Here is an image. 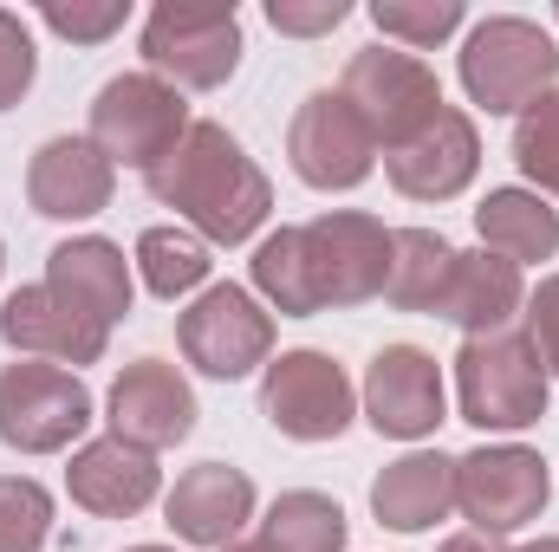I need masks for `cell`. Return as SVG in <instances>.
Returning <instances> with one entry per match:
<instances>
[{"instance_id":"cell-37","label":"cell","mask_w":559,"mask_h":552,"mask_svg":"<svg viewBox=\"0 0 559 552\" xmlns=\"http://www.w3.org/2000/svg\"><path fill=\"white\" fill-rule=\"evenodd\" d=\"M228 552H267V547H261V540H235Z\"/></svg>"},{"instance_id":"cell-27","label":"cell","mask_w":559,"mask_h":552,"mask_svg":"<svg viewBox=\"0 0 559 552\" xmlns=\"http://www.w3.org/2000/svg\"><path fill=\"white\" fill-rule=\"evenodd\" d=\"M345 540H352L345 507L319 488H286L261 514V547L267 552H345Z\"/></svg>"},{"instance_id":"cell-26","label":"cell","mask_w":559,"mask_h":552,"mask_svg":"<svg viewBox=\"0 0 559 552\" xmlns=\"http://www.w3.org/2000/svg\"><path fill=\"white\" fill-rule=\"evenodd\" d=\"M455 274V248L436 228H391V279H384V305L397 312H442V292Z\"/></svg>"},{"instance_id":"cell-2","label":"cell","mask_w":559,"mask_h":552,"mask_svg":"<svg viewBox=\"0 0 559 552\" xmlns=\"http://www.w3.org/2000/svg\"><path fill=\"white\" fill-rule=\"evenodd\" d=\"M455 79L468 92L475 111L488 118H521L534 98H547L559 85V39L554 26L527 20V13H488L462 33L455 52Z\"/></svg>"},{"instance_id":"cell-21","label":"cell","mask_w":559,"mask_h":552,"mask_svg":"<svg viewBox=\"0 0 559 552\" xmlns=\"http://www.w3.org/2000/svg\"><path fill=\"white\" fill-rule=\"evenodd\" d=\"M449 514H455V455L442 448H404L371 481V520L384 533L417 540V533H436Z\"/></svg>"},{"instance_id":"cell-24","label":"cell","mask_w":559,"mask_h":552,"mask_svg":"<svg viewBox=\"0 0 559 552\" xmlns=\"http://www.w3.org/2000/svg\"><path fill=\"white\" fill-rule=\"evenodd\" d=\"M131 267H138V286L163 305H189L202 286H215V248L202 235H189L182 221H156L143 228L138 248H131Z\"/></svg>"},{"instance_id":"cell-11","label":"cell","mask_w":559,"mask_h":552,"mask_svg":"<svg viewBox=\"0 0 559 552\" xmlns=\"http://www.w3.org/2000/svg\"><path fill=\"white\" fill-rule=\"evenodd\" d=\"M261 416L286 442H338L358 422V384L345 377L338 358L299 345L261 371Z\"/></svg>"},{"instance_id":"cell-30","label":"cell","mask_w":559,"mask_h":552,"mask_svg":"<svg viewBox=\"0 0 559 552\" xmlns=\"http://www.w3.org/2000/svg\"><path fill=\"white\" fill-rule=\"evenodd\" d=\"M514 169L534 195H547L559 208V85L514 118Z\"/></svg>"},{"instance_id":"cell-8","label":"cell","mask_w":559,"mask_h":552,"mask_svg":"<svg viewBox=\"0 0 559 552\" xmlns=\"http://www.w3.org/2000/svg\"><path fill=\"white\" fill-rule=\"evenodd\" d=\"M92 391L66 364L13 358L0 364V442L13 455H72L92 435Z\"/></svg>"},{"instance_id":"cell-40","label":"cell","mask_w":559,"mask_h":552,"mask_svg":"<svg viewBox=\"0 0 559 552\" xmlns=\"http://www.w3.org/2000/svg\"><path fill=\"white\" fill-rule=\"evenodd\" d=\"M554 26H559V7H554Z\"/></svg>"},{"instance_id":"cell-31","label":"cell","mask_w":559,"mask_h":552,"mask_svg":"<svg viewBox=\"0 0 559 552\" xmlns=\"http://www.w3.org/2000/svg\"><path fill=\"white\" fill-rule=\"evenodd\" d=\"M39 26L46 33H59V39H72V46H105L111 33H124L131 26V0H46L39 7Z\"/></svg>"},{"instance_id":"cell-1","label":"cell","mask_w":559,"mask_h":552,"mask_svg":"<svg viewBox=\"0 0 559 552\" xmlns=\"http://www.w3.org/2000/svg\"><path fill=\"white\" fill-rule=\"evenodd\" d=\"M143 189L163 208H176V221L189 235H202L209 248H248V241H261V228L274 215L267 169L241 149V137L228 124H215V118H195L189 137L143 176Z\"/></svg>"},{"instance_id":"cell-39","label":"cell","mask_w":559,"mask_h":552,"mask_svg":"<svg viewBox=\"0 0 559 552\" xmlns=\"http://www.w3.org/2000/svg\"><path fill=\"white\" fill-rule=\"evenodd\" d=\"M0 274H7V241H0Z\"/></svg>"},{"instance_id":"cell-16","label":"cell","mask_w":559,"mask_h":552,"mask_svg":"<svg viewBox=\"0 0 559 552\" xmlns=\"http://www.w3.org/2000/svg\"><path fill=\"white\" fill-rule=\"evenodd\" d=\"M195 416H202L195 410V391H189V377H182L169 358H138V364H124L118 384L105 391V422H111V435L138 442L150 455L189 442V435H195Z\"/></svg>"},{"instance_id":"cell-38","label":"cell","mask_w":559,"mask_h":552,"mask_svg":"<svg viewBox=\"0 0 559 552\" xmlns=\"http://www.w3.org/2000/svg\"><path fill=\"white\" fill-rule=\"evenodd\" d=\"M124 552H182V547H124Z\"/></svg>"},{"instance_id":"cell-19","label":"cell","mask_w":559,"mask_h":552,"mask_svg":"<svg viewBox=\"0 0 559 552\" xmlns=\"http://www.w3.org/2000/svg\"><path fill=\"white\" fill-rule=\"evenodd\" d=\"M384 176L404 202H455L481 176V131L462 105H442V118L417 131L404 149L384 156Z\"/></svg>"},{"instance_id":"cell-12","label":"cell","mask_w":559,"mask_h":552,"mask_svg":"<svg viewBox=\"0 0 559 552\" xmlns=\"http://www.w3.org/2000/svg\"><path fill=\"white\" fill-rule=\"evenodd\" d=\"M286 163L306 189L319 195H345L358 182H371L378 169V143L365 131V118L345 105V92H306V105L286 124Z\"/></svg>"},{"instance_id":"cell-7","label":"cell","mask_w":559,"mask_h":552,"mask_svg":"<svg viewBox=\"0 0 559 552\" xmlns=\"http://www.w3.org/2000/svg\"><path fill=\"white\" fill-rule=\"evenodd\" d=\"M554 501V468L540 448L527 442H481L468 455H455V514L468 520V533L508 540L527 533Z\"/></svg>"},{"instance_id":"cell-32","label":"cell","mask_w":559,"mask_h":552,"mask_svg":"<svg viewBox=\"0 0 559 552\" xmlns=\"http://www.w3.org/2000/svg\"><path fill=\"white\" fill-rule=\"evenodd\" d=\"M39 79V46H33V26L26 13L0 7V111H13Z\"/></svg>"},{"instance_id":"cell-33","label":"cell","mask_w":559,"mask_h":552,"mask_svg":"<svg viewBox=\"0 0 559 552\" xmlns=\"http://www.w3.org/2000/svg\"><path fill=\"white\" fill-rule=\"evenodd\" d=\"M352 20V0H267V26L286 39H325Z\"/></svg>"},{"instance_id":"cell-34","label":"cell","mask_w":559,"mask_h":552,"mask_svg":"<svg viewBox=\"0 0 559 552\" xmlns=\"http://www.w3.org/2000/svg\"><path fill=\"white\" fill-rule=\"evenodd\" d=\"M521 332L534 338V351H540L547 377H559V274H540V286H527Z\"/></svg>"},{"instance_id":"cell-15","label":"cell","mask_w":559,"mask_h":552,"mask_svg":"<svg viewBox=\"0 0 559 552\" xmlns=\"http://www.w3.org/2000/svg\"><path fill=\"white\" fill-rule=\"evenodd\" d=\"M66 494L72 507H85L92 520H138L143 507L163 501V461L124 442V435H85L66 461Z\"/></svg>"},{"instance_id":"cell-35","label":"cell","mask_w":559,"mask_h":552,"mask_svg":"<svg viewBox=\"0 0 559 552\" xmlns=\"http://www.w3.org/2000/svg\"><path fill=\"white\" fill-rule=\"evenodd\" d=\"M436 552H508V540H488V533H449Z\"/></svg>"},{"instance_id":"cell-18","label":"cell","mask_w":559,"mask_h":552,"mask_svg":"<svg viewBox=\"0 0 559 552\" xmlns=\"http://www.w3.org/2000/svg\"><path fill=\"white\" fill-rule=\"evenodd\" d=\"M118 195V163L92 137H46L26 163V202L46 221H98Z\"/></svg>"},{"instance_id":"cell-20","label":"cell","mask_w":559,"mask_h":552,"mask_svg":"<svg viewBox=\"0 0 559 552\" xmlns=\"http://www.w3.org/2000/svg\"><path fill=\"white\" fill-rule=\"evenodd\" d=\"M46 286L72 305V312H85L92 325H124L131 319V305H138V267L124 261V248L118 241H105V235H72V241H59L52 254H46Z\"/></svg>"},{"instance_id":"cell-17","label":"cell","mask_w":559,"mask_h":552,"mask_svg":"<svg viewBox=\"0 0 559 552\" xmlns=\"http://www.w3.org/2000/svg\"><path fill=\"white\" fill-rule=\"evenodd\" d=\"M0 345L13 358H39V364H66V371H85L111 351V332L92 325L85 312H72L46 279L33 286H13L0 299Z\"/></svg>"},{"instance_id":"cell-3","label":"cell","mask_w":559,"mask_h":552,"mask_svg":"<svg viewBox=\"0 0 559 552\" xmlns=\"http://www.w3.org/2000/svg\"><path fill=\"white\" fill-rule=\"evenodd\" d=\"M554 377L534 351V338L521 325L488 332V338H462L455 351V416L481 435L514 442L521 429H534L547 416Z\"/></svg>"},{"instance_id":"cell-28","label":"cell","mask_w":559,"mask_h":552,"mask_svg":"<svg viewBox=\"0 0 559 552\" xmlns=\"http://www.w3.org/2000/svg\"><path fill=\"white\" fill-rule=\"evenodd\" d=\"M371 26L384 46H404L423 59L468 26V7L462 0H371Z\"/></svg>"},{"instance_id":"cell-36","label":"cell","mask_w":559,"mask_h":552,"mask_svg":"<svg viewBox=\"0 0 559 552\" xmlns=\"http://www.w3.org/2000/svg\"><path fill=\"white\" fill-rule=\"evenodd\" d=\"M521 552H559V533H540V540H527Z\"/></svg>"},{"instance_id":"cell-6","label":"cell","mask_w":559,"mask_h":552,"mask_svg":"<svg viewBox=\"0 0 559 552\" xmlns=\"http://www.w3.org/2000/svg\"><path fill=\"white\" fill-rule=\"evenodd\" d=\"M176 345L202 377L241 384L274 364V312L241 279H215L176 312Z\"/></svg>"},{"instance_id":"cell-25","label":"cell","mask_w":559,"mask_h":552,"mask_svg":"<svg viewBox=\"0 0 559 552\" xmlns=\"http://www.w3.org/2000/svg\"><path fill=\"white\" fill-rule=\"evenodd\" d=\"M248 292L274 312V319H312L319 312V292H312V261H306V228H267L254 241V261H248Z\"/></svg>"},{"instance_id":"cell-14","label":"cell","mask_w":559,"mask_h":552,"mask_svg":"<svg viewBox=\"0 0 559 552\" xmlns=\"http://www.w3.org/2000/svg\"><path fill=\"white\" fill-rule=\"evenodd\" d=\"M254 514H261V494H254L248 468H235V461H195L176 475V488H163L169 533L195 552H228Z\"/></svg>"},{"instance_id":"cell-22","label":"cell","mask_w":559,"mask_h":552,"mask_svg":"<svg viewBox=\"0 0 559 552\" xmlns=\"http://www.w3.org/2000/svg\"><path fill=\"white\" fill-rule=\"evenodd\" d=\"M527 312V274L488 248H455V274H449V292H442V312L462 338H488V332H508L514 319Z\"/></svg>"},{"instance_id":"cell-4","label":"cell","mask_w":559,"mask_h":552,"mask_svg":"<svg viewBox=\"0 0 559 552\" xmlns=\"http://www.w3.org/2000/svg\"><path fill=\"white\" fill-rule=\"evenodd\" d=\"M143 72H156L176 92H222L241 72L248 33L235 0H156L138 26Z\"/></svg>"},{"instance_id":"cell-9","label":"cell","mask_w":559,"mask_h":552,"mask_svg":"<svg viewBox=\"0 0 559 552\" xmlns=\"http://www.w3.org/2000/svg\"><path fill=\"white\" fill-rule=\"evenodd\" d=\"M189 98L176 92V85H163L156 72H118V79H105L98 85V98H92V124H85V137L98 143L118 169H138L150 176L176 143L189 137Z\"/></svg>"},{"instance_id":"cell-10","label":"cell","mask_w":559,"mask_h":552,"mask_svg":"<svg viewBox=\"0 0 559 552\" xmlns=\"http://www.w3.org/2000/svg\"><path fill=\"white\" fill-rule=\"evenodd\" d=\"M306 228V261H312V292L319 312H352L384 299L391 279V228L365 208H325Z\"/></svg>"},{"instance_id":"cell-13","label":"cell","mask_w":559,"mask_h":552,"mask_svg":"<svg viewBox=\"0 0 559 552\" xmlns=\"http://www.w3.org/2000/svg\"><path fill=\"white\" fill-rule=\"evenodd\" d=\"M358 416H365L378 435L423 448V442L449 422V384H442V364H436L423 345H384V351L365 364Z\"/></svg>"},{"instance_id":"cell-23","label":"cell","mask_w":559,"mask_h":552,"mask_svg":"<svg viewBox=\"0 0 559 552\" xmlns=\"http://www.w3.org/2000/svg\"><path fill=\"white\" fill-rule=\"evenodd\" d=\"M475 235L488 254H501L527 274V267L559 254V208L547 195H534L527 182H508V189H488L475 202Z\"/></svg>"},{"instance_id":"cell-5","label":"cell","mask_w":559,"mask_h":552,"mask_svg":"<svg viewBox=\"0 0 559 552\" xmlns=\"http://www.w3.org/2000/svg\"><path fill=\"white\" fill-rule=\"evenodd\" d=\"M338 92H345V105L365 118V131L378 143V156H391V149H404V143L429 131L436 118H442V79H436V65L417 59V52H404V46H358L352 59H345V79H338Z\"/></svg>"},{"instance_id":"cell-29","label":"cell","mask_w":559,"mask_h":552,"mask_svg":"<svg viewBox=\"0 0 559 552\" xmlns=\"http://www.w3.org/2000/svg\"><path fill=\"white\" fill-rule=\"evenodd\" d=\"M59 527V501L33 475H0V552H46Z\"/></svg>"}]
</instances>
